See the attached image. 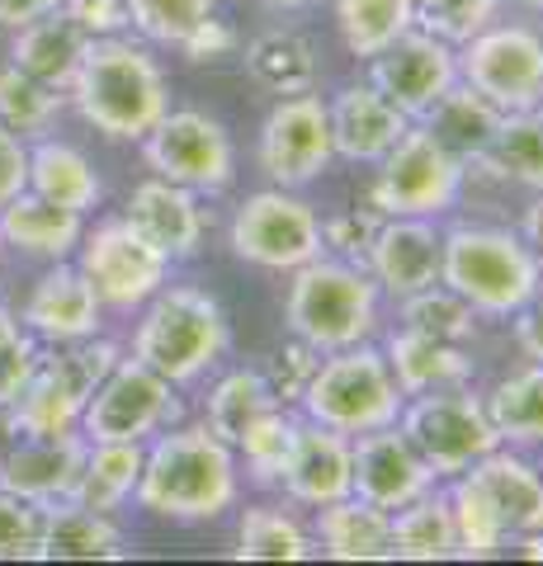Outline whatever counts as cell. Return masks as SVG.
Listing matches in <instances>:
<instances>
[{
	"label": "cell",
	"mask_w": 543,
	"mask_h": 566,
	"mask_svg": "<svg viewBox=\"0 0 543 566\" xmlns=\"http://www.w3.org/2000/svg\"><path fill=\"white\" fill-rule=\"evenodd\" d=\"M133 501L170 524H213L241 501L237 449L222 444L208 424H170L147 439Z\"/></svg>",
	"instance_id": "6da1fadb"
},
{
	"label": "cell",
	"mask_w": 543,
	"mask_h": 566,
	"mask_svg": "<svg viewBox=\"0 0 543 566\" xmlns=\"http://www.w3.org/2000/svg\"><path fill=\"white\" fill-rule=\"evenodd\" d=\"M66 95L95 133L114 142H143L170 109V85L161 62L124 33L91 39Z\"/></svg>",
	"instance_id": "7a4b0ae2"
},
{
	"label": "cell",
	"mask_w": 543,
	"mask_h": 566,
	"mask_svg": "<svg viewBox=\"0 0 543 566\" xmlns=\"http://www.w3.org/2000/svg\"><path fill=\"white\" fill-rule=\"evenodd\" d=\"M383 303H388V297H383V289L364 264L322 251L317 260L297 264L289 274L284 326L293 340L312 345L317 354L349 349V345L378 340Z\"/></svg>",
	"instance_id": "3957f363"
},
{
	"label": "cell",
	"mask_w": 543,
	"mask_h": 566,
	"mask_svg": "<svg viewBox=\"0 0 543 566\" xmlns=\"http://www.w3.org/2000/svg\"><path fill=\"white\" fill-rule=\"evenodd\" d=\"M232 349L227 307L199 283H166L137 316L133 359H143L175 387H195Z\"/></svg>",
	"instance_id": "277c9868"
},
{
	"label": "cell",
	"mask_w": 543,
	"mask_h": 566,
	"mask_svg": "<svg viewBox=\"0 0 543 566\" xmlns=\"http://www.w3.org/2000/svg\"><path fill=\"white\" fill-rule=\"evenodd\" d=\"M543 264L511 227L459 222L445 227L440 283L453 289L482 322H511L539 289Z\"/></svg>",
	"instance_id": "5b68a950"
},
{
	"label": "cell",
	"mask_w": 543,
	"mask_h": 566,
	"mask_svg": "<svg viewBox=\"0 0 543 566\" xmlns=\"http://www.w3.org/2000/svg\"><path fill=\"white\" fill-rule=\"evenodd\" d=\"M401 387L388 368V354L378 340L349 345V349H331L317 359L312 378L297 397V416L331 424L341 434H364L378 424H397L401 416Z\"/></svg>",
	"instance_id": "8992f818"
},
{
	"label": "cell",
	"mask_w": 543,
	"mask_h": 566,
	"mask_svg": "<svg viewBox=\"0 0 543 566\" xmlns=\"http://www.w3.org/2000/svg\"><path fill=\"white\" fill-rule=\"evenodd\" d=\"M124 359L114 340H72L52 345V354H39L20 397L6 406V424L14 434H66L81 430V411L95 397V387L109 378V368Z\"/></svg>",
	"instance_id": "52a82bcc"
},
{
	"label": "cell",
	"mask_w": 543,
	"mask_h": 566,
	"mask_svg": "<svg viewBox=\"0 0 543 566\" xmlns=\"http://www.w3.org/2000/svg\"><path fill=\"white\" fill-rule=\"evenodd\" d=\"M468 189V166L426 123H411L397 147L374 166L369 203L383 218H445Z\"/></svg>",
	"instance_id": "ba28073f"
},
{
	"label": "cell",
	"mask_w": 543,
	"mask_h": 566,
	"mask_svg": "<svg viewBox=\"0 0 543 566\" xmlns=\"http://www.w3.org/2000/svg\"><path fill=\"white\" fill-rule=\"evenodd\" d=\"M227 245L241 264L270 274H293L297 264L317 260L326 251L322 218L297 189H255L237 203L232 227H227Z\"/></svg>",
	"instance_id": "9c48e42d"
},
{
	"label": "cell",
	"mask_w": 543,
	"mask_h": 566,
	"mask_svg": "<svg viewBox=\"0 0 543 566\" xmlns=\"http://www.w3.org/2000/svg\"><path fill=\"white\" fill-rule=\"evenodd\" d=\"M76 270L91 279L104 312L133 316L170 283L175 260L166 251H156L128 218H104L91 232H81Z\"/></svg>",
	"instance_id": "30bf717a"
},
{
	"label": "cell",
	"mask_w": 543,
	"mask_h": 566,
	"mask_svg": "<svg viewBox=\"0 0 543 566\" xmlns=\"http://www.w3.org/2000/svg\"><path fill=\"white\" fill-rule=\"evenodd\" d=\"M397 424L440 482L463 476L478 458H487L501 444L492 420H487L482 392H472V387H445V392L407 397Z\"/></svg>",
	"instance_id": "8fae6325"
},
{
	"label": "cell",
	"mask_w": 543,
	"mask_h": 566,
	"mask_svg": "<svg viewBox=\"0 0 543 566\" xmlns=\"http://www.w3.org/2000/svg\"><path fill=\"white\" fill-rule=\"evenodd\" d=\"M143 161L161 180L195 189L199 199H218L237 180V142L213 114L166 109L143 137Z\"/></svg>",
	"instance_id": "7c38bea8"
},
{
	"label": "cell",
	"mask_w": 543,
	"mask_h": 566,
	"mask_svg": "<svg viewBox=\"0 0 543 566\" xmlns=\"http://www.w3.org/2000/svg\"><path fill=\"white\" fill-rule=\"evenodd\" d=\"M185 401L180 387L166 382L156 368H147L143 359H118L109 368V378L95 387V397L85 401L81 411V434L100 444V439H133V444H147L152 434L180 424Z\"/></svg>",
	"instance_id": "4fadbf2b"
},
{
	"label": "cell",
	"mask_w": 543,
	"mask_h": 566,
	"mask_svg": "<svg viewBox=\"0 0 543 566\" xmlns=\"http://www.w3.org/2000/svg\"><path fill=\"white\" fill-rule=\"evenodd\" d=\"M459 81L501 114L543 109V39L530 24H487L459 43Z\"/></svg>",
	"instance_id": "5bb4252c"
},
{
	"label": "cell",
	"mask_w": 543,
	"mask_h": 566,
	"mask_svg": "<svg viewBox=\"0 0 543 566\" xmlns=\"http://www.w3.org/2000/svg\"><path fill=\"white\" fill-rule=\"evenodd\" d=\"M255 161L265 180L279 189H307L322 180L336 161V142H331V114L317 91L307 95H284L260 123Z\"/></svg>",
	"instance_id": "9a60e30c"
},
{
	"label": "cell",
	"mask_w": 543,
	"mask_h": 566,
	"mask_svg": "<svg viewBox=\"0 0 543 566\" xmlns=\"http://www.w3.org/2000/svg\"><path fill=\"white\" fill-rule=\"evenodd\" d=\"M369 85L383 91L411 123L426 118L459 85V48L430 29H407L393 48L369 57Z\"/></svg>",
	"instance_id": "2e32d148"
},
{
	"label": "cell",
	"mask_w": 543,
	"mask_h": 566,
	"mask_svg": "<svg viewBox=\"0 0 543 566\" xmlns=\"http://www.w3.org/2000/svg\"><path fill=\"white\" fill-rule=\"evenodd\" d=\"M349 453H355V476H349V495L369 501L378 510H401L411 505L416 495H426L440 486V476L430 472V463L416 453V444L401 434V424H378V430H364L349 439Z\"/></svg>",
	"instance_id": "e0dca14e"
},
{
	"label": "cell",
	"mask_w": 543,
	"mask_h": 566,
	"mask_svg": "<svg viewBox=\"0 0 543 566\" xmlns=\"http://www.w3.org/2000/svg\"><path fill=\"white\" fill-rule=\"evenodd\" d=\"M445 227L440 218H383L364 251V270L374 274L388 303H401L430 283H440Z\"/></svg>",
	"instance_id": "ac0fdd59"
},
{
	"label": "cell",
	"mask_w": 543,
	"mask_h": 566,
	"mask_svg": "<svg viewBox=\"0 0 543 566\" xmlns=\"http://www.w3.org/2000/svg\"><path fill=\"white\" fill-rule=\"evenodd\" d=\"M349 476H355L349 434L297 416L289 463H284V476H279V495L293 510H322L331 501H341V495H349Z\"/></svg>",
	"instance_id": "d6986e66"
},
{
	"label": "cell",
	"mask_w": 543,
	"mask_h": 566,
	"mask_svg": "<svg viewBox=\"0 0 543 566\" xmlns=\"http://www.w3.org/2000/svg\"><path fill=\"white\" fill-rule=\"evenodd\" d=\"M85 449H91V439H85L81 430L20 434L6 453H0V486L24 495V501H39V505L72 501Z\"/></svg>",
	"instance_id": "ffe728a7"
},
{
	"label": "cell",
	"mask_w": 543,
	"mask_h": 566,
	"mask_svg": "<svg viewBox=\"0 0 543 566\" xmlns=\"http://www.w3.org/2000/svg\"><path fill=\"white\" fill-rule=\"evenodd\" d=\"M331 114V142H336V161L349 166H378L397 147V137L411 128V118L397 104L374 91L369 81H349L326 99Z\"/></svg>",
	"instance_id": "44dd1931"
},
{
	"label": "cell",
	"mask_w": 543,
	"mask_h": 566,
	"mask_svg": "<svg viewBox=\"0 0 543 566\" xmlns=\"http://www.w3.org/2000/svg\"><path fill=\"white\" fill-rule=\"evenodd\" d=\"M100 297L91 289L76 264L66 260H52L48 270L39 274V283L29 289V303L20 322L29 326L33 340H48V345H72V340H91L100 335Z\"/></svg>",
	"instance_id": "7402d4cb"
},
{
	"label": "cell",
	"mask_w": 543,
	"mask_h": 566,
	"mask_svg": "<svg viewBox=\"0 0 543 566\" xmlns=\"http://www.w3.org/2000/svg\"><path fill=\"white\" fill-rule=\"evenodd\" d=\"M124 218L156 245V251H166L175 264L195 260L203 251L208 212L199 203V193L185 189V185H170V180H161V175L133 185L128 203H124Z\"/></svg>",
	"instance_id": "603a6c76"
},
{
	"label": "cell",
	"mask_w": 543,
	"mask_h": 566,
	"mask_svg": "<svg viewBox=\"0 0 543 566\" xmlns=\"http://www.w3.org/2000/svg\"><path fill=\"white\" fill-rule=\"evenodd\" d=\"M383 354H388V368L401 387V397L472 387V378H478V359H472L468 345L435 340V335H420L411 326H397L383 335Z\"/></svg>",
	"instance_id": "cb8c5ba5"
},
{
	"label": "cell",
	"mask_w": 543,
	"mask_h": 566,
	"mask_svg": "<svg viewBox=\"0 0 543 566\" xmlns=\"http://www.w3.org/2000/svg\"><path fill=\"white\" fill-rule=\"evenodd\" d=\"M463 476L482 486V495L497 505V515L505 524V534H539L543 528V476L539 468L511 444H497L487 458H478Z\"/></svg>",
	"instance_id": "d4e9b609"
},
{
	"label": "cell",
	"mask_w": 543,
	"mask_h": 566,
	"mask_svg": "<svg viewBox=\"0 0 543 566\" xmlns=\"http://www.w3.org/2000/svg\"><path fill=\"white\" fill-rule=\"evenodd\" d=\"M312 538L317 557L336 562H393V515L359 495H341L322 510H312Z\"/></svg>",
	"instance_id": "484cf974"
},
{
	"label": "cell",
	"mask_w": 543,
	"mask_h": 566,
	"mask_svg": "<svg viewBox=\"0 0 543 566\" xmlns=\"http://www.w3.org/2000/svg\"><path fill=\"white\" fill-rule=\"evenodd\" d=\"M85 48H91V33H85L66 10H52L43 20H29L14 29L10 39V62L29 71L33 81L52 85V91L66 95V85H72L76 66L85 57Z\"/></svg>",
	"instance_id": "4316f807"
},
{
	"label": "cell",
	"mask_w": 543,
	"mask_h": 566,
	"mask_svg": "<svg viewBox=\"0 0 543 566\" xmlns=\"http://www.w3.org/2000/svg\"><path fill=\"white\" fill-rule=\"evenodd\" d=\"M81 232H85V218L72 208H58L39 199L33 189L14 193V199L0 208V241L14 245L20 255L29 260H72L76 245H81Z\"/></svg>",
	"instance_id": "83f0119b"
},
{
	"label": "cell",
	"mask_w": 543,
	"mask_h": 566,
	"mask_svg": "<svg viewBox=\"0 0 543 566\" xmlns=\"http://www.w3.org/2000/svg\"><path fill=\"white\" fill-rule=\"evenodd\" d=\"M468 180H497L543 193V109L501 114L492 147L468 161Z\"/></svg>",
	"instance_id": "f1b7e54d"
},
{
	"label": "cell",
	"mask_w": 543,
	"mask_h": 566,
	"mask_svg": "<svg viewBox=\"0 0 543 566\" xmlns=\"http://www.w3.org/2000/svg\"><path fill=\"white\" fill-rule=\"evenodd\" d=\"M43 557L48 562H118L128 557V534L104 510L52 501L43 524Z\"/></svg>",
	"instance_id": "f546056e"
},
{
	"label": "cell",
	"mask_w": 543,
	"mask_h": 566,
	"mask_svg": "<svg viewBox=\"0 0 543 566\" xmlns=\"http://www.w3.org/2000/svg\"><path fill=\"white\" fill-rule=\"evenodd\" d=\"M29 189L48 203L81 212V218L104 203V180L91 166V156L76 151L72 142H52V137H39V147L29 151Z\"/></svg>",
	"instance_id": "4dcf8cb0"
},
{
	"label": "cell",
	"mask_w": 543,
	"mask_h": 566,
	"mask_svg": "<svg viewBox=\"0 0 543 566\" xmlns=\"http://www.w3.org/2000/svg\"><path fill=\"white\" fill-rule=\"evenodd\" d=\"M247 71L255 85H265L270 95H307L322 85V57L317 43L297 29H265L247 43Z\"/></svg>",
	"instance_id": "1f68e13d"
},
{
	"label": "cell",
	"mask_w": 543,
	"mask_h": 566,
	"mask_svg": "<svg viewBox=\"0 0 543 566\" xmlns=\"http://www.w3.org/2000/svg\"><path fill=\"white\" fill-rule=\"evenodd\" d=\"M241 562H307L317 557V538L303 515H293V505L255 501L237 515V547Z\"/></svg>",
	"instance_id": "d6a6232c"
},
{
	"label": "cell",
	"mask_w": 543,
	"mask_h": 566,
	"mask_svg": "<svg viewBox=\"0 0 543 566\" xmlns=\"http://www.w3.org/2000/svg\"><path fill=\"white\" fill-rule=\"evenodd\" d=\"M143 458H147V444H133V439H100V444L85 449L72 501L104 510V515L124 510L137 495V482H143Z\"/></svg>",
	"instance_id": "836d02e7"
},
{
	"label": "cell",
	"mask_w": 543,
	"mask_h": 566,
	"mask_svg": "<svg viewBox=\"0 0 543 566\" xmlns=\"http://www.w3.org/2000/svg\"><path fill=\"white\" fill-rule=\"evenodd\" d=\"M487 420L501 444L511 449H539L543 444V364H524L515 374L492 382V392H482Z\"/></svg>",
	"instance_id": "e575fe53"
},
{
	"label": "cell",
	"mask_w": 543,
	"mask_h": 566,
	"mask_svg": "<svg viewBox=\"0 0 543 566\" xmlns=\"http://www.w3.org/2000/svg\"><path fill=\"white\" fill-rule=\"evenodd\" d=\"M274 406H284L274 397V387L265 378V368H227V374L208 387L203 397V424L213 430L222 444L237 449V439L251 430L260 416H270Z\"/></svg>",
	"instance_id": "d590c367"
},
{
	"label": "cell",
	"mask_w": 543,
	"mask_h": 566,
	"mask_svg": "<svg viewBox=\"0 0 543 566\" xmlns=\"http://www.w3.org/2000/svg\"><path fill=\"white\" fill-rule=\"evenodd\" d=\"M459 557L449 491H426L411 505L393 510V562H449Z\"/></svg>",
	"instance_id": "8d00e7d4"
},
{
	"label": "cell",
	"mask_w": 543,
	"mask_h": 566,
	"mask_svg": "<svg viewBox=\"0 0 543 566\" xmlns=\"http://www.w3.org/2000/svg\"><path fill=\"white\" fill-rule=\"evenodd\" d=\"M420 123H426V128L468 166V161H478V156L492 147V133H497V123H501V109H497L492 99H482L472 85L459 81Z\"/></svg>",
	"instance_id": "74e56055"
},
{
	"label": "cell",
	"mask_w": 543,
	"mask_h": 566,
	"mask_svg": "<svg viewBox=\"0 0 543 566\" xmlns=\"http://www.w3.org/2000/svg\"><path fill=\"white\" fill-rule=\"evenodd\" d=\"M407 29H416L411 0H336V33L349 57L359 62L393 48Z\"/></svg>",
	"instance_id": "f35d334b"
},
{
	"label": "cell",
	"mask_w": 543,
	"mask_h": 566,
	"mask_svg": "<svg viewBox=\"0 0 543 566\" xmlns=\"http://www.w3.org/2000/svg\"><path fill=\"white\" fill-rule=\"evenodd\" d=\"M449 510H453V538H459L463 562L501 557V547L511 543V534H505L497 505L487 501L472 476H449Z\"/></svg>",
	"instance_id": "ab89813d"
},
{
	"label": "cell",
	"mask_w": 543,
	"mask_h": 566,
	"mask_svg": "<svg viewBox=\"0 0 543 566\" xmlns=\"http://www.w3.org/2000/svg\"><path fill=\"white\" fill-rule=\"evenodd\" d=\"M397 307V326H411L420 335H435V340H453V345H472L482 331V316L472 312L468 303L445 283H430L411 297H401Z\"/></svg>",
	"instance_id": "60d3db41"
},
{
	"label": "cell",
	"mask_w": 543,
	"mask_h": 566,
	"mask_svg": "<svg viewBox=\"0 0 543 566\" xmlns=\"http://www.w3.org/2000/svg\"><path fill=\"white\" fill-rule=\"evenodd\" d=\"M293 430H297V411L293 406H274L270 416H260L251 430L237 439V463L251 486L279 491V476H284L289 449H293Z\"/></svg>",
	"instance_id": "b9f144b4"
},
{
	"label": "cell",
	"mask_w": 543,
	"mask_h": 566,
	"mask_svg": "<svg viewBox=\"0 0 543 566\" xmlns=\"http://www.w3.org/2000/svg\"><path fill=\"white\" fill-rule=\"evenodd\" d=\"M62 118V91L33 81L20 66H0V123L20 137H48Z\"/></svg>",
	"instance_id": "7bdbcfd3"
},
{
	"label": "cell",
	"mask_w": 543,
	"mask_h": 566,
	"mask_svg": "<svg viewBox=\"0 0 543 566\" xmlns=\"http://www.w3.org/2000/svg\"><path fill=\"white\" fill-rule=\"evenodd\" d=\"M411 10H416V29H430L435 39L459 48L472 33L501 20L505 0H411Z\"/></svg>",
	"instance_id": "ee69618b"
},
{
	"label": "cell",
	"mask_w": 543,
	"mask_h": 566,
	"mask_svg": "<svg viewBox=\"0 0 543 566\" xmlns=\"http://www.w3.org/2000/svg\"><path fill=\"white\" fill-rule=\"evenodd\" d=\"M128 10H133V29L147 43L180 48L213 14V0H128Z\"/></svg>",
	"instance_id": "f6af8a7d"
},
{
	"label": "cell",
	"mask_w": 543,
	"mask_h": 566,
	"mask_svg": "<svg viewBox=\"0 0 543 566\" xmlns=\"http://www.w3.org/2000/svg\"><path fill=\"white\" fill-rule=\"evenodd\" d=\"M48 505L24 501L0 486V562H39L43 557Z\"/></svg>",
	"instance_id": "bcb514c9"
},
{
	"label": "cell",
	"mask_w": 543,
	"mask_h": 566,
	"mask_svg": "<svg viewBox=\"0 0 543 566\" xmlns=\"http://www.w3.org/2000/svg\"><path fill=\"white\" fill-rule=\"evenodd\" d=\"M39 340L29 335V326L10 307H0V411L20 397V387L29 382L33 364H39Z\"/></svg>",
	"instance_id": "7dc6e473"
},
{
	"label": "cell",
	"mask_w": 543,
	"mask_h": 566,
	"mask_svg": "<svg viewBox=\"0 0 543 566\" xmlns=\"http://www.w3.org/2000/svg\"><path fill=\"white\" fill-rule=\"evenodd\" d=\"M378 222H383V212H378L374 203L345 208V212H336V218H326V222H322L326 255H341V260L364 264V251H369V241H374V232H378Z\"/></svg>",
	"instance_id": "c3c4849f"
},
{
	"label": "cell",
	"mask_w": 543,
	"mask_h": 566,
	"mask_svg": "<svg viewBox=\"0 0 543 566\" xmlns=\"http://www.w3.org/2000/svg\"><path fill=\"white\" fill-rule=\"evenodd\" d=\"M317 359H322V354L312 349V345L289 340V345L265 364V378H270V387H274V397L284 401V406H297V397H303V387H307V378H312V368H317Z\"/></svg>",
	"instance_id": "681fc988"
},
{
	"label": "cell",
	"mask_w": 543,
	"mask_h": 566,
	"mask_svg": "<svg viewBox=\"0 0 543 566\" xmlns=\"http://www.w3.org/2000/svg\"><path fill=\"white\" fill-rule=\"evenodd\" d=\"M62 10L91 33V39H114V33L133 29L128 0H62Z\"/></svg>",
	"instance_id": "f907efd6"
},
{
	"label": "cell",
	"mask_w": 543,
	"mask_h": 566,
	"mask_svg": "<svg viewBox=\"0 0 543 566\" xmlns=\"http://www.w3.org/2000/svg\"><path fill=\"white\" fill-rule=\"evenodd\" d=\"M241 48V33L227 24V20H218V14H208V20L189 33V39L180 43V52L195 66H203V62H222V57H232V52Z\"/></svg>",
	"instance_id": "816d5d0a"
},
{
	"label": "cell",
	"mask_w": 543,
	"mask_h": 566,
	"mask_svg": "<svg viewBox=\"0 0 543 566\" xmlns=\"http://www.w3.org/2000/svg\"><path fill=\"white\" fill-rule=\"evenodd\" d=\"M24 189H29V147L20 133H10L6 123H0V208Z\"/></svg>",
	"instance_id": "f5cc1de1"
},
{
	"label": "cell",
	"mask_w": 543,
	"mask_h": 566,
	"mask_svg": "<svg viewBox=\"0 0 543 566\" xmlns=\"http://www.w3.org/2000/svg\"><path fill=\"white\" fill-rule=\"evenodd\" d=\"M511 326H515V345H520L524 359L543 364V279H539V289L530 293V303L511 316Z\"/></svg>",
	"instance_id": "db71d44e"
},
{
	"label": "cell",
	"mask_w": 543,
	"mask_h": 566,
	"mask_svg": "<svg viewBox=\"0 0 543 566\" xmlns=\"http://www.w3.org/2000/svg\"><path fill=\"white\" fill-rule=\"evenodd\" d=\"M52 10H62V0H0V29H20Z\"/></svg>",
	"instance_id": "11a10c76"
},
{
	"label": "cell",
	"mask_w": 543,
	"mask_h": 566,
	"mask_svg": "<svg viewBox=\"0 0 543 566\" xmlns=\"http://www.w3.org/2000/svg\"><path fill=\"white\" fill-rule=\"evenodd\" d=\"M520 237H524V245L534 251V260L543 264V193H534L530 208H524V218H520Z\"/></svg>",
	"instance_id": "9f6ffc18"
},
{
	"label": "cell",
	"mask_w": 543,
	"mask_h": 566,
	"mask_svg": "<svg viewBox=\"0 0 543 566\" xmlns=\"http://www.w3.org/2000/svg\"><path fill=\"white\" fill-rule=\"evenodd\" d=\"M312 6H322V0H265V10H274V14H297Z\"/></svg>",
	"instance_id": "6f0895ef"
},
{
	"label": "cell",
	"mask_w": 543,
	"mask_h": 566,
	"mask_svg": "<svg viewBox=\"0 0 543 566\" xmlns=\"http://www.w3.org/2000/svg\"><path fill=\"white\" fill-rule=\"evenodd\" d=\"M505 6H515L524 14H543V0H505Z\"/></svg>",
	"instance_id": "680465c9"
},
{
	"label": "cell",
	"mask_w": 543,
	"mask_h": 566,
	"mask_svg": "<svg viewBox=\"0 0 543 566\" xmlns=\"http://www.w3.org/2000/svg\"><path fill=\"white\" fill-rule=\"evenodd\" d=\"M534 468H539V476H543V444H539V463H534Z\"/></svg>",
	"instance_id": "91938a15"
}]
</instances>
